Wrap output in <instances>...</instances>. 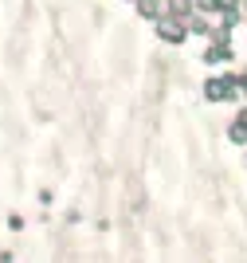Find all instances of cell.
<instances>
[{"mask_svg": "<svg viewBox=\"0 0 247 263\" xmlns=\"http://www.w3.org/2000/svg\"><path fill=\"white\" fill-rule=\"evenodd\" d=\"M239 83H243V87H247V71H243V79H239Z\"/></svg>", "mask_w": 247, "mask_h": 263, "instance_id": "obj_4", "label": "cell"}, {"mask_svg": "<svg viewBox=\"0 0 247 263\" xmlns=\"http://www.w3.org/2000/svg\"><path fill=\"white\" fill-rule=\"evenodd\" d=\"M239 87H243L239 79H212V83L204 87V99H208V102H224V99H232Z\"/></svg>", "mask_w": 247, "mask_h": 263, "instance_id": "obj_1", "label": "cell"}, {"mask_svg": "<svg viewBox=\"0 0 247 263\" xmlns=\"http://www.w3.org/2000/svg\"><path fill=\"white\" fill-rule=\"evenodd\" d=\"M157 35H161L165 44H181L184 40V24L173 20V16H165V20H157Z\"/></svg>", "mask_w": 247, "mask_h": 263, "instance_id": "obj_2", "label": "cell"}, {"mask_svg": "<svg viewBox=\"0 0 247 263\" xmlns=\"http://www.w3.org/2000/svg\"><path fill=\"white\" fill-rule=\"evenodd\" d=\"M138 12L145 20H161V0H138Z\"/></svg>", "mask_w": 247, "mask_h": 263, "instance_id": "obj_3", "label": "cell"}]
</instances>
